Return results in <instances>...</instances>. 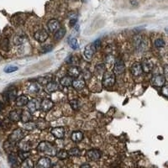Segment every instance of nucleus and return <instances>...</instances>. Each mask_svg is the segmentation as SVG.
<instances>
[{"instance_id":"f257e3e1","label":"nucleus","mask_w":168,"mask_h":168,"mask_svg":"<svg viewBox=\"0 0 168 168\" xmlns=\"http://www.w3.org/2000/svg\"><path fill=\"white\" fill-rule=\"evenodd\" d=\"M37 151L39 152L46 154L48 155H51V156L56 155V152H57V150H56V146L54 145H52L51 143L48 142V141L41 142L37 146Z\"/></svg>"},{"instance_id":"f03ea898","label":"nucleus","mask_w":168,"mask_h":168,"mask_svg":"<svg viewBox=\"0 0 168 168\" xmlns=\"http://www.w3.org/2000/svg\"><path fill=\"white\" fill-rule=\"evenodd\" d=\"M103 86L106 88H112L114 83H115V76L113 72H105L103 76V80H102Z\"/></svg>"},{"instance_id":"7ed1b4c3","label":"nucleus","mask_w":168,"mask_h":168,"mask_svg":"<svg viewBox=\"0 0 168 168\" xmlns=\"http://www.w3.org/2000/svg\"><path fill=\"white\" fill-rule=\"evenodd\" d=\"M24 138H25V134H24L23 130L21 129H17L9 135L8 141L15 145L16 143L20 142Z\"/></svg>"},{"instance_id":"20e7f679","label":"nucleus","mask_w":168,"mask_h":168,"mask_svg":"<svg viewBox=\"0 0 168 168\" xmlns=\"http://www.w3.org/2000/svg\"><path fill=\"white\" fill-rule=\"evenodd\" d=\"M26 105H27V108H28L27 110L30 113H35V112L41 109V101L39 99L34 98V99L31 100L30 102H28V104Z\"/></svg>"},{"instance_id":"39448f33","label":"nucleus","mask_w":168,"mask_h":168,"mask_svg":"<svg viewBox=\"0 0 168 168\" xmlns=\"http://www.w3.org/2000/svg\"><path fill=\"white\" fill-rule=\"evenodd\" d=\"M147 42L141 36H136L135 38V46L139 51H144L147 48Z\"/></svg>"},{"instance_id":"423d86ee","label":"nucleus","mask_w":168,"mask_h":168,"mask_svg":"<svg viewBox=\"0 0 168 168\" xmlns=\"http://www.w3.org/2000/svg\"><path fill=\"white\" fill-rule=\"evenodd\" d=\"M34 38L35 39V41H37L40 43L45 42L48 39V33L46 30H43V29L38 30L34 34Z\"/></svg>"},{"instance_id":"0eeeda50","label":"nucleus","mask_w":168,"mask_h":168,"mask_svg":"<svg viewBox=\"0 0 168 168\" xmlns=\"http://www.w3.org/2000/svg\"><path fill=\"white\" fill-rule=\"evenodd\" d=\"M96 51H97V50H96L95 46L93 45V43L88 44V46H85V49H84V51H83L85 58L87 60H91Z\"/></svg>"},{"instance_id":"6e6552de","label":"nucleus","mask_w":168,"mask_h":168,"mask_svg":"<svg viewBox=\"0 0 168 168\" xmlns=\"http://www.w3.org/2000/svg\"><path fill=\"white\" fill-rule=\"evenodd\" d=\"M86 155H87V158L89 159L90 161H98L101 158L102 153H101V151L99 150H98V149H92V150L88 151Z\"/></svg>"},{"instance_id":"1a4fd4ad","label":"nucleus","mask_w":168,"mask_h":168,"mask_svg":"<svg viewBox=\"0 0 168 168\" xmlns=\"http://www.w3.org/2000/svg\"><path fill=\"white\" fill-rule=\"evenodd\" d=\"M151 83L155 87L161 88L166 84V77L163 75H155L151 78Z\"/></svg>"},{"instance_id":"9d476101","label":"nucleus","mask_w":168,"mask_h":168,"mask_svg":"<svg viewBox=\"0 0 168 168\" xmlns=\"http://www.w3.org/2000/svg\"><path fill=\"white\" fill-rule=\"evenodd\" d=\"M124 71H125V66H124V61L121 60H118L114 63V74L120 75L124 72Z\"/></svg>"},{"instance_id":"9b49d317","label":"nucleus","mask_w":168,"mask_h":168,"mask_svg":"<svg viewBox=\"0 0 168 168\" xmlns=\"http://www.w3.org/2000/svg\"><path fill=\"white\" fill-rule=\"evenodd\" d=\"M130 72L132 73V75L135 76H139L143 73V70L141 67V64L140 62H135L131 67H130Z\"/></svg>"},{"instance_id":"f8f14e48","label":"nucleus","mask_w":168,"mask_h":168,"mask_svg":"<svg viewBox=\"0 0 168 168\" xmlns=\"http://www.w3.org/2000/svg\"><path fill=\"white\" fill-rule=\"evenodd\" d=\"M47 27H48L49 31H50V32L55 33V32H56L61 28V25H60L58 20H56V19H50L47 23Z\"/></svg>"},{"instance_id":"ddd939ff","label":"nucleus","mask_w":168,"mask_h":168,"mask_svg":"<svg viewBox=\"0 0 168 168\" xmlns=\"http://www.w3.org/2000/svg\"><path fill=\"white\" fill-rule=\"evenodd\" d=\"M17 98V90L15 88H9L4 93V98L6 101H14Z\"/></svg>"},{"instance_id":"4468645a","label":"nucleus","mask_w":168,"mask_h":168,"mask_svg":"<svg viewBox=\"0 0 168 168\" xmlns=\"http://www.w3.org/2000/svg\"><path fill=\"white\" fill-rule=\"evenodd\" d=\"M41 88L37 82H30L27 86V92L31 95H35L40 92Z\"/></svg>"},{"instance_id":"2eb2a0df","label":"nucleus","mask_w":168,"mask_h":168,"mask_svg":"<svg viewBox=\"0 0 168 168\" xmlns=\"http://www.w3.org/2000/svg\"><path fill=\"white\" fill-rule=\"evenodd\" d=\"M50 166H51V161L48 157L41 158L36 164L37 168H50Z\"/></svg>"},{"instance_id":"dca6fc26","label":"nucleus","mask_w":168,"mask_h":168,"mask_svg":"<svg viewBox=\"0 0 168 168\" xmlns=\"http://www.w3.org/2000/svg\"><path fill=\"white\" fill-rule=\"evenodd\" d=\"M81 69L79 67H77L76 66H72L68 68V71H67V73L69 76H71L72 78L74 77V78H77L78 76L81 75Z\"/></svg>"},{"instance_id":"f3484780","label":"nucleus","mask_w":168,"mask_h":168,"mask_svg":"<svg viewBox=\"0 0 168 168\" xmlns=\"http://www.w3.org/2000/svg\"><path fill=\"white\" fill-rule=\"evenodd\" d=\"M54 106V103L48 98H45L41 102V108L43 111H49Z\"/></svg>"},{"instance_id":"a211bd4d","label":"nucleus","mask_w":168,"mask_h":168,"mask_svg":"<svg viewBox=\"0 0 168 168\" xmlns=\"http://www.w3.org/2000/svg\"><path fill=\"white\" fill-rule=\"evenodd\" d=\"M51 134L57 139H62L65 135V129L63 127H56L50 130Z\"/></svg>"},{"instance_id":"6ab92c4d","label":"nucleus","mask_w":168,"mask_h":168,"mask_svg":"<svg viewBox=\"0 0 168 168\" xmlns=\"http://www.w3.org/2000/svg\"><path fill=\"white\" fill-rule=\"evenodd\" d=\"M72 87L76 89V90H82L85 88L86 82L83 79L81 78H76L75 80L72 81Z\"/></svg>"},{"instance_id":"aec40b11","label":"nucleus","mask_w":168,"mask_h":168,"mask_svg":"<svg viewBox=\"0 0 168 168\" xmlns=\"http://www.w3.org/2000/svg\"><path fill=\"white\" fill-rule=\"evenodd\" d=\"M21 112L22 110L21 109H19V110H13L9 113V120L12 121V122H19L20 120V116H21Z\"/></svg>"},{"instance_id":"412c9836","label":"nucleus","mask_w":168,"mask_h":168,"mask_svg":"<svg viewBox=\"0 0 168 168\" xmlns=\"http://www.w3.org/2000/svg\"><path fill=\"white\" fill-rule=\"evenodd\" d=\"M15 101L17 106H19V107H23V106H25V105L28 104L29 99H28V98H27L26 96L21 95V96H19V97L16 98Z\"/></svg>"},{"instance_id":"4be33fe9","label":"nucleus","mask_w":168,"mask_h":168,"mask_svg":"<svg viewBox=\"0 0 168 168\" xmlns=\"http://www.w3.org/2000/svg\"><path fill=\"white\" fill-rule=\"evenodd\" d=\"M31 113H30L27 109L26 110H22L21 112V116H20V120L24 124L30 122L31 120Z\"/></svg>"},{"instance_id":"5701e85b","label":"nucleus","mask_w":168,"mask_h":168,"mask_svg":"<svg viewBox=\"0 0 168 168\" xmlns=\"http://www.w3.org/2000/svg\"><path fill=\"white\" fill-rule=\"evenodd\" d=\"M140 64H141V67H142V70H143L144 72L148 73V72H150L151 71L152 64H151V62L150 61L144 60V61H142V62H140Z\"/></svg>"},{"instance_id":"b1692460","label":"nucleus","mask_w":168,"mask_h":168,"mask_svg":"<svg viewBox=\"0 0 168 168\" xmlns=\"http://www.w3.org/2000/svg\"><path fill=\"white\" fill-rule=\"evenodd\" d=\"M58 88H59L58 84H57L56 82L51 81V82H50L49 83H47V84H46V92L51 93V92H56V90H58Z\"/></svg>"},{"instance_id":"393cba45","label":"nucleus","mask_w":168,"mask_h":168,"mask_svg":"<svg viewBox=\"0 0 168 168\" xmlns=\"http://www.w3.org/2000/svg\"><path fill=\"white\" fill-rule=\"evenodd\" d=\"M35 124H36V128L40 129L41 130L46 129V128H48L50 126L49 122H47L46 120H44V119H40Z\"/></svg>"},{"instance_id":"a878e982","label":"nucleus","mask_w":168,"mask_h":168,"mask_svg":"<svg viewBox=\"0 0 168 168\" xmlns=\"http://www.w3.org/2000/svg\"><path fill=\"white\" fill-rule=\"evenodd\" d=\"M71 138H72V141L77 143V142H80V141L82 140V139H83V134L81 131H74L72 134Z\"/></svg>"},{"instance_id":"bb28decb","label":"nucleus","mask_w":168,"mask_h":168,"mask_svg":"<svg viewBox=\"0 0 168 168\" xmlns=\"http://www.w3.org/2000/svg\"><path fill=\"white\" fill-rule=\"evenodd\" d=\"M72 81L73 80L71 76H65L61 78L60 82H61V86H63V87H70L72 84Z\"/></svg>"},{"instance_id":"cd10ccee","label":"nucleus","mask_w":168,"mask_h":168,"mask_svg":"<svg viewBox=\"0 0 168 168\" xmlns=\"http://www.w3.org/2000/svg\"><path fill=\"white\" fill-rule=\"evenodd\" d=\"M66 35V30L64 28H60L58 31L56 32H55V35H54V39L55 41H61V39L65 36Z\"/></svg>"},{"instance_id":"c85d7f7f","label":"nucleus","mask_w":168,"mask_h":168,"mask_svg":"<svg viewBox=\"0 0 168 168\" xmlns=\"http://www.w3.org/2000/svg\"><path fill=\"white\" fill-rule=\"evenodd\" d=\"M9 161L10 163L11 166L13 167H16L19 165V161H18V157L16 156L15 154H9Z\"/></svg>"},{"instance_id":"c756f323","label":"nucleus","mask_w":168,"mask_h":168,"mask_svg":"<svg viewBox=\"0 0 168 168\" xmlns=\"http://www.w3.org/2000/svg\"><path fill=\"white\" fill-rule=\"evenodd\" d=\"M56 157L58 158V159H60V160H65V159H66L68 156H69V155H68V151H66V150H63V149H61L60 151H58L57 152H56Z\"/></svg>"},{"instance_id":"7c9ffc66","label":"nucleus","mask_w":168,"mask_h":168,"mask_svg":"<svg viewBox=\"0 0 168 168\" xmlns=\"http://www.w3.org/2000/svg\"><path fill=\"white\" fill-rule=\"evenodd\" d=\"M20 168H34V162L30 158H27L23 161Z\"/></svg>"},{"instance_id":"2f4dec72","label":"nucleus","mask_w":168,"mask_h":168,"mask_svg":"<svg viewBox=\"0 0 168 168\" xmlns=\"http://www.w3.org/2000/svg\"><path fill=\"white\" fill-rule=\"evenodd\" d=\"M95 70L98 74H104L106 71V66L104 63H99L96 66Z\"/></svg>"},{"instance_id":"473e14b6","label":"nucleus","mask_w":168,"mask_h":168,"mask_svg":"<svg viewBox=\"0 0 168 168\" xmlns=\"http://www.w3.org/2000/svg\"><path fill=\"white\" fill-rule=\"evenodd\" d=\"M24 127H25V129L27 130V131H32V130H35V129H37L36 128V124L35 122H31V121L25 123Z\"/></svg>"},{"instance_id":"72a5a7b5","label":"nucleus","mask_w":168,"mask_h":168,"mask_svg":"<svg viewBox=\"0 0 168 168\" xmlns=\"http://www.w3.org/2000/svg\"><path fill=\"white\" fill-rule=\"evenodd\" d=\"M25 41H26L25 36V35H16L15 37V39H14V42H15V45H21Z\"/></svg>"},{"instance_id":"f704fd0d","label":"nucleus","mask_w":168,"mask_h":168,"mask_svg":"<svg viewBox=\"0 0 168 168\" xmlns=\"http://www.w3.org/2000/svg\"><path fill=\"white\" fill-rule=\"evenodd\" d=\"M68 44H69V46H71L72 49H74V50H76V49L79 48V45H78L77 40H76V38H74V37L69 38V40H68Z\"/></svg>"},{"instance_id":"c9c22d12","label":"nucleus","mask_w":168,"mask_h":168,"mask_svg":"<svg viewBox=\"0 0 168 168\" xmlns=\"http://www.w3.org/2000/svg\"><path fill=\"white\" fill-rule=\"evenodd\" d=\"M50 82H51V77H48V76H44L38 78V84L44 85V84L49 83Z\"/></svg>"},{"instance_id":"e433bc0d","label":"nucleus","mask_w":168,"mask_h":168,"mask_svg":"<svg viewBox=\"0 0 168 168\" xmlns=\"http://www.w3.org/2000/svg\"><path fill=\"white\" fill-rule=\"evenodd\" d=\"M18 156H19V159H21L22 161H24V160L29 158V156H30V152H29V151H21V150H20V151L18 152Z\"/></svg>"},{"instance_id":"4c0bfd02","label":"nucleus","mask_w":168,"mask_h":168,"mask_svg":"<svg viewBox=\"0 0 168 168\" xmlns=\"http://www.w3.org/2000/svg\"><path fill=\"white\" fill-rule=\"evenodd\" d=\"M165 45H166V43H165L164 40H163V39H161V38H158V39H156V40L154 41V46H155L156 48H161V47H164Z\"/></svg>"},{"instance_id":"58836bf2","label":"nucleus","mask_w":168,"mask_h":168,"mask_svg":"<svg viewBox=\"0 0 168 168\" xmlns=\"http://www.w3.org/2000/svg\"><path fill=\"white\" fill-rule=\"evenodd\" d=\"M68 155H72V156H79L81 155V151H80V150L78 148L74 147V148H72L68 151Z\"/></svg>"},{"instance_id":"ea45409f","label":"nucleus","mask_w":168,"mask_h":168,"mask_svg":"<svg viewBox=\"0 0 168 168\" xmlns=\"http://www.w3.org/2000/svg\"><path fill=\"white\" fill-rule=\"evenodd\" d=\"M18 66H6L5 68H4V72H6V73H11V72H16V71H18Z\"/></svg>"},{"instance_id":"a19ab883","label":"nucleus","mask_w":168,"mask_h":168,"mask_svg":"<svg viewBox=\"0 0 168 168\" xmlns=\"http://www.w3.org/2000/svg\"><path fill=\"white\" fill-rule=\"evenodd\" d=\"M70 106H71V108H72V109L77 110V109L79 108V107H80V103H79V101L76 100V99L71 100V101H70Z\"/></svg>"},{"instance_id":"79ce46f5","label":"nucleus","mask_w":168,"mask_h":168,"mask_svg":"<svg viewBox=\"0 0 168 168\" xmlns=\"http://www.w3.org/2000/svg\"><path fill=\"white\" fill-rule=\"evenodd\" d=\"M91 76H92V74H91V72H90L89 70L86 69V70H84V71L82 72V78H83L84 81H85V80H86V81L89 80V79L91 78Z\"/></svg>"},{"instance_id":"37998d69","label":"nucleus","mask_w":168,"mask_h":168,"mask_svg":"<svg viewBox=\"0 0 168 168\" xmlns=\"http://www.w3.org/2000/svg\"><path fill=\"white\" fill-rule=\"evenodd\" d=\"M52 49H53V46H52V45H48V46L42 47L41 50V53H47V52L51 51Z\"/></svg>"},{"instance_id":"c03bdc74","label":"nucleus","mask_w":168,"mask_h":168,"mask_svg":"<svg viewBox=\"0 0 168 168\" xmlns=\"http://www.w3.org/2000/svg\"><path fill=\"white\" fill-rule=\"evenodd\" d=\"M92 43H93V45H94V46H95V48H96L97 50H99V48H100V46H101V41H100L99 39H98V40H96V41H93Z\"/></svg>"},{"instance_id":"a18cd8bd","label":"nucleus","mask_w":168,"mask_h":168,"mask_svg":"<svg viewBox=\"0 0 168 168\" xmlns=\"http://www.w3.org/2000/svg\"><path fill=\"white\" fill-rule=\"evenodd\" d=\"M106 61L108 63H112V62L114 61V57L113 56H111V55H108V56H107V57H106Z\"/></svg>"},{"instance_id":"49530a36","label":"nucleus","mask_w":168,"mask_h":168,"mask_svg":"<svg viewBox=\"0 0 168 168\" xmlns=\"http://www.w3.org/2000/svg\"><path fill=\"white\" fill-rule=\"evenodd\" d=\"M76 22H77V19H70V26L74 27L75 25L76 24Z\"/></svg>"},{"instance_id":"de8ad7c7","label":"nucleus","mask_w":168,"mask_h":168,"mask_svg":"<svg viewBox=\"0 0 168 168\" xmlns=\"http://www.w3.org/2000/svg\"><path fill=\"white\" fill-rule=\"evenodd\" d=\"M130 3H131L133 6H138V5H139V3H138V2L136 0H130Z\"/></svg>"},{"instance_id":"09e8293b","label":"nucleus","mask_w":168,"mask_h":168,"mask_svg":"<svg viewBox=\"0 0 168 168\" xmlns=\"http://www.w3.org/2000/svg\"><path fill=\"white\" fill-rule=\"evenodd\" d=\"M80 168H92V167H91V166H90L89 164H88V163H85V164H82V165L81 166V167Z\"/></svg>"},{"instance_id":"8fccbe9b","label":"nucleus","mask_w":168,"mask_h":168,"mask_svg":"<svg viewBox=\"0 0 168 168\" xmlns=\"http://www.w3.org/2000/svg\"><path fill=\"white\" fill-rule=\"evenodd\" d=\"M164 76L167 77V65L165 66V68H164Z\"/></svg>"},{"instance_id":"3c124183","label":"nucleus","mask_w":168,"mask_h":168,"mask_svg":"<svg viewBox=\"0 0 168 168\" xmlns=\"http://www.w3.org/2000/svg\"><path fill=\"white\" fill-rule=\"evenodd\" d=\"M3 104H2V103L0 102V110H1L2 108H3Z\"/></svg>"}]
</instances>
